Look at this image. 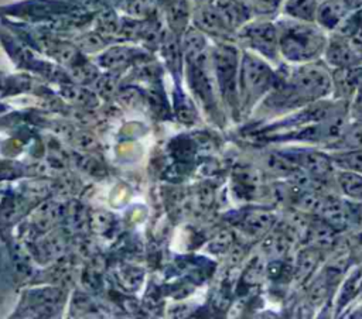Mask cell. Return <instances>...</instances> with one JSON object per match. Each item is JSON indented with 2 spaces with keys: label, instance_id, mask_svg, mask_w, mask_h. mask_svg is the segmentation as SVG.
Listing matches in <instances>:
<instances>
[{
  "label": "cell",
  "instance_id": "cell-1",
  "mask_svg": "<svg viewBox=\"0 0 362 319\" xmlns=\"http://www.w3.org/2000/svg\"><path fill=\"white\" fill-rule=\"evenodd\" d=\"M267 104L276 109L294 107L327 96L331 90L328 72L317 65L294 68L287 76H277Z\"/></svg>",
  "mask_w": 362,
  "mask_h": 319
},
{
  "label": "cell",
  "instance_id": "cell-2",
  "mask_svg": "<svg viewBox=\"0 0 362 319\" xmlns=\"http://www.w3.org/2000/svg\"><path fill=\"white\" fill-rule=\"evenodd\" d=\"M279 49L293 62L311 61L324 51L327 40L322 31L308 21L281 20L277 24Z\"/></svg>",
  "mask_w": 362,
  "mask_h": 319
},
{
  "label": "cell",
  "instance_id": "cell-3",
  "mask_svg": "<svg viewBox=\"0 0 362 319\" xmlns=\"http://www.w3.org/2000/svg\"><path fill=\"white\" fill-rule=\"evenodd\" d=\"M277 75L262 59L253 55H245L242 68V89L246 102H256L264 92L274 88Z\"/></svg>",
  "mask_w": 362,
  "mask_h": 319
},
{
  "label": "cell",
  "instance_id": "cell-4",
  "mask_svg": "<svg viewBox=\"0 0 362 319\" xmlns=\"http://www.w3.org/2000/svg\"><path fill=\"white\" fill-rule=\"evenodd\" d=\"M243 37L252 48L269 59H276L279 52V31L272 23H255L245 28Z\"/></svg>",
  "mask_w": 362,
  "mask_h": 319
},
{
  "label": "cell",
  "instance_id": "cell-5",
  "mask_svg": "<svg viewBox=\"0 0 362 319\" xmlns=\"http://www.w3.org/2000/svg\"><path fill=\"white\" fill-rule=\"evenodd\" d=\"M327 59L338 68H351L361 62L358 47L348 37H335L327 47Z\"/></svg>",
  "mask_w": 362,
  "mask_h": 319
},
{
  "label": "cell",
  "instance_id": "cell-6",
  "mask_svg": "<svg viewBox=\"0 0 362 319\" xmlns=\"http://www.w3.org/2000/svg\"><path fill=\"white\" fill-rule=\"evenodd\" d=\"M281 155L315 178H322L331 171L329 160L315 151H288Z\"/></svg>",
  "mask_w": 362,
  "mask_h": 319
},
{
  "label": "cell",
  "instance_id": "cell-7",
  "mask_svg": "<svg viewBox=\"0 0 362 319\" xmlns=\"http://www.w3.org/2000/svg\"><path fill=\"white\" fill-rule=\"evenodd\" d=\"M216 66L219 82L222 85V90L233 96L235 95V83H236V52L230 48H223L216 55Z\"/></svg>",
  "mask_w": 362,
  "mask_h": 319
},
{
  "label": "cell",
  "instance_id": "cell-8",
  "mask_svg": "<svg viewBox=\"0 0 362 319\" xmlns=\"http://www.w3.org/2000/svg\"><path fill=\"white\" fill-rule=\"evenodd\" d=\"M344 3H339L338 0H329L325 1L318 10H317V20L321 25L325 28H335L344 16Z\"/></svg>",
  "mask_w": 362,
  "mask_h": 319
},
{
  "label": "cell",
  "instance_id": "cell-9",
  "mask_svg": "<svg viewBox=\"0 0 362 319\" xmlns=\"http://www.w3.org/2000/svg\"><path fill=\"white\" fill-rule=\"evenodd\" d=\"M286 13L301 21H313L317 17L315 0H287Z\"/></svg>",
  "mask_w": 362,
  "mask_h": 319
},
{
  "label": "cell",
  "instance_id": "cell-10",
  "mask_svg": "<svg viewBox=\"0 0 362 319\" xmlns=\"http://www.w3.org/2000/svg\"><path fill=\"white\" fill-rule=\"evenodd\" d=\"M338 179L342 191L348 196L354 199H362V176L358 172L355 171L341 172Z\"/></svg>",
  "mask_w": 362,
  "mask_h": 319
},
{
  "label": "cell",
  "instance_id": "cell-11",
  "mask_svg": "<svg viewBox=\"0 0 362 319\" xmlns=\"http://www.w3.org/2000/svg\"><path fill=\"white\" fill-rule=\"evenodd\" d=\"M273 223V215H270L269 212H255V213H250L246 220H245V224L246 227L257 234V233H262L266 229H269V226Z\"/></svg>",
  "mask_w": 362,
  "mask_h": 319
},
{
  "label": "cell",
  "instance_id": "cell-12",
  "mask_svg": "<svg viewBox=\"0 0 362 319\" xmlns=\"http://www.w3.org/2000/svg\"><path fill=\"white\" fill-rule=\"evenodd\" d=\"M361 284H362V271H361V270H356V271L346 279V282L344 284L342 291H341V296H339V299H338V305L342 306V305H345L349 299H352V298L356 295V292H358Z\"/></svg>",
  "mask_w": 362,
  "mask_h": 319
},
{
  "label": "cell",
  "instance_id": "cell-13",
  "mask_svg": "<svg viewBox=\"0 0 362 319\" xmlns=\"http://www.w3.org/2000/svg\"><path fill=\"white\" fill-rule=\"evenodd\" d=\"M334 160L339 167L348 171L362 172V148H356L355 151L339 154Z\"/></svg>",
  "mask_w": 362,
  "mask_h": 319
},
{
  "label": "cell",
  "instance_id": "cell-14",
  "mask_svg": "<svg viewBox=\"0 0 362 319\" xmlns=\"http://www.w3.org/2000/svg\"><path fill=\"white\" fill-rule=\"evenodd\" d=\"M317 251L315 250H304L298 255V263H297V275L300 278L307 277L310 272H313V268L317 264Z\"/></svg>",
  "mask_w": 362,
  "mask_h": 319
},
{
  "label": "cell",
  "instance_id": "cell-15",
  "mask_svg": "<svg viewBox=\"0 0 362 319\" xmlns=\"http://www.w3.org/2000/svg\"><path fill=\"white\" fill-rule=\"evenodd\" d=\"M342 144L355 150L362 148V123L351 126V128L344 134Z\"/></svg>",
  "mask_w": 362,
  "mask_h": 319
},
{
  "label": "cell",
  "instance_id": "cell-16",
  "mask_svg": "<svg viewBox=\"0 0 362 319\" xmlns=\"http://www.w3.org/2000/svg\"><path fill=\"white\" fill-rule=\"evenodd\" d=\"M255 3H256L257 11L269 14L277 8V6L280 4V0H255Z\"/></svg>",
  "mask_w": 362,
  "mask_h": 319
},
{
  "label": "cell",
  "instance_id": "cell-17",
  "mask_svg": "<svg viewBox=\"0 0 362 319\" xmlns=\"http://www.w3.org/2000/svg\"><path fill=\"white\" fill-rule=\"evenodd\" d=\"M345 8L351 10V8H359L362 7V0H342Z\"/></svg>",
  "mask_w": 362,
  "mask_h": 319
}]
</instances>
